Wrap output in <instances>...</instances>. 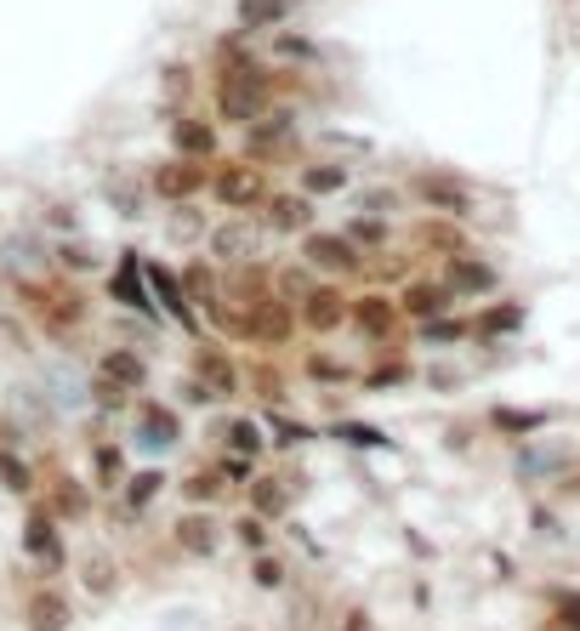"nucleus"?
Segmentation results:
<instances>
[{
    "label": "nucleus",
    "instance_id": "nucleus-17",
    "mask_svg": "<svg viewBox=\"0 0 580 631\" xmlns=\"http://www.w3.org/2000/svg\"><path fill=\"white\" fill-rule=\"evenodd\" d=\"M450 297H456L450 284H439V279H416V284L404 290V302H399V308H404L410 319H421V324H427V319L450 313Z\"/></svg>",
    "mask_w": 580,
    "mask_h": 631
},
{
    "label": "nucleus",
    "instance_id": "nucleus-13",
    "mask_svg": "<svg viewBox=\"0 0 580 631\" xmlns=\"http://www.w3.org/2000/svg\"><path fill=\"white\" fill-rule=\"evenodd\" d=\"M302 324H308V330H319V335L342 330V324H348V302L336 297L330 284H313L308 297H302Z\"/></svg>",
    "mask_w": 580,
    "mask_h": 631
},
{
    "label": "nucleus",
    "instance_id": "nucleus-36",
    "mask_svg": "<svg viewBox=\"0 0 580 631\" xmlns=\"http://www.w3.org/2000/svg\"><path fill=\"white\" fill-rule=\"evenodd\" d=\"M177 399H188V404H211L217 393H211L206 381H182V387H177Z\"/></svg>",
    "mask_w": 580,
    "mask_h": 631
},
{
    "label": "nucleus",
    "instance_id": "nucleus-7",
    "mask_svg": "<svg viewBox=\"0 0 580 631\" xmlns=\"http://www.w3.org/2000/svg\"><path fill=\"white\" fill-rule=\"evenodd\" d=\"M131 444L142 455H171L182 444V415L160 399H137V421H131Z\"/></svg>",
    "mask_w": 580,
    "mask_h": 631
},
{
    "label": "nucleus",
    "instance_id": "nucleus-11",
    "mask_svg": "<svg viewBox=\"0 0 580 631\" xmlns=\"http://www.w3.org/2000/svg\"><path fill=\"white\" fill-rule=\"evenodd\" d=\"M228 483L217 478V467L211 461H200V467H193V472H182L177 478V501L182 507H206V512H217V507H228Z\"/></svg>",
    "mask_w": 580,
    "mask_h": 631
},
{
    "label": "nucleus",
    "instance_id": "nucleus-1",
    "mask_svg": "<svg viewBox=\"0 0 580 631\" xmlns=\"http://www.w3.org/2000/svg\"><path fill=\"white\" fill-rule=\"evenodd\" d=\"M18 552H23V563H29L34 580H63V574L74 569L69 529H63L52 512H46L40 501H29L23 518H18Z\"/></svg>",
    "mask_w": 580,
    "mask_h": 631
},
{
    "label": "nucleus",
    "instance_id": "nucleus-14",
    "mask_svg": "<svg viewBox=\"0 0 580 631\" xmlns=\"http://www.w3.org/2000/svg\"><path fill=\"white\" fill-rule=\"evenodd\" d=\"M97 375L126 387V393H142V387H149V364H142L131 348H109L103 359H97Z\"/></svg>",
    "mask_w": 580,
    "mask_h": 631
},
{
    "label": "nucleus",
    "instance_id": "nucleus-26",
    "mask_svg": "<svg viewBox=\"0 0 580 631\" xmlns=\"http://www.w3.org/2000/svg\"><path fill=\"white\" fill-rule=\"evenodd\" d=\"M257 421H262V432H268V439H273L279 450H297V444L319 439V427H302L297 415H273V410H268V415H257Z\"/></svg>",
    "mask_w": 580,
    "mask_h": 631
},
{
    "label": "nucleus",
    "instance_id": "nucleus-19",
    "mask_svg": "<svg viewBox=\"0 0 580 631\" xmlns=\"http://www.w3.org/2000/svg\"><path fill=\"white\" fill-rule=\"evenodd\" d=\"M450 290H461V297H490V290L501 284L496 279V268L490 262H472V257H456L450 262V279H444Z\"/></svg>",
    "mask_w": 580,
    "mask_h": 631
},
{
    "label": "nucleus",
    "instance_id": "nucleus-18",
    "mask_svg": "<svg viewBox=\"0 0 580 631\" xmlns=\"http://www.w3.org/2000/svg\"><path fill=\"white\" fill-rule=\"evenodd\" d=\"M228 541L246 552V558H257V552H273L279 541H273V523H262L257 512H233L228 518Z\"/></svg>",
    "mask_w": 580,
    "mask_h": 631
},
{
    "label": "nucleus",
    "instance_id": "nucleus-29",
    "mask_svg": "<svg viewBox=\"0 0 580 631\" xmlns=\"http://www.w3.org/2000/svg\"><path fill=\"white\" fill-rule=\"evenodd\" d=\"M359 381H364V393H387V387H404V381H410V364H404V359H381V364H370Z\"/></svg>",
    "mask_w": 580,
    "mask_h": 631
},
{
    "label": "nucleus",
    "instance_id": "nucleus-6",
    "mask_svg": "<svg viewBox=\"0 0 580 631\" xmlns=\"http://www.w3.org/2000/svg\"><path fill=\"white\" fill-rule=\"evenodd\" d=\"M74 587H80V598H91L97 609L114 603V598L126 592V563H120V552H109V547L80 552V558H74Z\"/></svg>",
    "mask_w": 580,
    "mask_h": 631
},
{
    "label": "nucleus",
    "instance_id": "nucleus-35",
    "mask_svg": "<svg viewBox=\"0 0 580 631\" xmlns=\"http://www.w3.org/2000/svg\"><path fill=\"white\" fill-rule=\"evenodd\" d=\"M342 631H376V614H370L364 603H348V609H342Z\"/></svg>",
    "mask_w": 580,
    "mask_h": 631
},
{
    "label": "nucleus",
    "instance_id": "nucleus-38",
    "mask_svg": "<svg viewBox=\"0 0 580 631\" xmlns=\"http://www.w3.org/2000/svg\"><path fill=\"white\" fill-rule=\"evenodd\" d=\"M432 387H461V370H450V364H439V370H432Z\"/></svg>",
    "mask_w": 580,
    "mask_h": 631
},
{
    "label": "nucleus",
    "instance_id": "nucleus-30",
    "mask_svg": "<svg viewBox=\"0 0 580 631\" xmlns=\"http://www.w3.org/2000/svg\"><path fill=\"white\" fill-rule=\"evenodd\" d=\"M518 324H523V308H512V302H507V308H490V313H483L472 330H478V335H512Z\"/></svg>",
    "mask_w": 580,
    "mask_h": 631
},
{
    "label": "nucleus",
    "instance_id": "nucleus-9",
    "mask_svg": "<svg viewBox=\"0 0 580 631\" xmlns=\"http://www.w3.org/2000/svg\"><path fill=\"white\" fill-rule=\"evenodd\" d=\"M211 432H217V450H228V455H251V461L268 455V432L257 415H217Z\"/></svg>",
    "mask_w": 580,
    "mask_h": 631
},
{
    "label": "nucleus",
    "instance_id": "nucleus-3",
    "mask_svg": "<svg viewBox=\"0 0 580 631\" xmlns=\"http://www.w3.org/2000/svg\"><path fill=\"white\" fill-rule=\"evenodd\" d=\"M171 552L177 558H188V563H217L222 558V547H228V523L217 518V512H206V507H182L177 518H171Z\"/></svg>",
    "mask_w": 580,
    "mask_h": 631
},
{
    "label": "nucleus",
    "instance_id": "nucleus-4",
    "mask_svg": "<svg viewBox=\"0 0 580 631\" xmlns=\"http://www.w3.org/2000/svg\"><path fill=\"white\" fill-rule=\"evenodd\" d=\"M308 495V478L302 472H290V467H262L251 478V490H246V512H257L262 523H290V512H297V501Z\"/></svg>",
    "mask_w": 580,
    "mask_h": 631
},
{
    "label": "nucleus",
    "instance_id": "nucleus-15",
    "mask_svg": "<svg viewBox=\"0 0 580 631\" xmlns=\"http://www.w3.org/2000/svg\"><path fill=\"white\" fill-rule=\"evenodd\" d=\"M308 262L324 273H359V246L353 239H336V233H319V239H308Z\"/></svg>",
    "mask_w": 580,
    "mask_h": 631
},
{
    "label": "nucleus",
    "instance_id": "nucleus-31",
    "mask_svg": "<svg viewBox=\"0 0 580 631\" xmlns=\"http://www.w3.org/2000/svg\"><path fill=\"white\" fill-rule=\"evenodd\" d=\"M308 375H313V381H324V387H336V381H359V370H353V364L330 359V353H313V359H308Z\"/></svg>",
    "mask_w": 580,
    "mask_h": 631
},
{
    "label": "nucleus",
    "instance_id": "nucleus-28",
    "mask_svg": "<svg viewBox=\"0 0 580 631\" xmlns=\"http://www.w3.org/2000/svg\"><path fill=\"white\" fill-rule=\"evenodd\" d=\"M330 439H342V444H353V450H393V439H387L381 427H364V421H336Z\"/></svg>",
    "mask_w": 580,
    "mask_h": 631
},
{
    "label": "nucleus",
    "instance_id": "nucleus-16",
    "mask_svg": "<svg viewBox=\"0 0 580 631\" xmlns=\"http://www.w3.org/2000/svg\"><path fill=\"white\" fill-rule=\"evenodd\" d=\"M246 563H251V587H257L262 598H284V592H290V558H284V547L257 552V558H246Z\"/></svg>",
    "mask_w": 580,
    "mask_h": 631
},
{
    "label": "nucleus",
    "instance_id": "nucleus-25",
    "mask_svg": "<svg viewBox=\"0 0 580 631\" xmlns=\"http://www.w3.org/2000/svg\"><path fill=\"white\" fill-rule=\"evenodd\" d=\"M211 467H217V478L228 483L233 495H246V490H251V478L262 472V461H251V455H228V450H217Z\"/></svg>",
    "mask_w": 580,
    "mask_h": 631
},
{
    "label": "nucleus",
    "instance_id": "nucleus-12",
    "mask_svg": "<svg viewBox=\"0 0 580 631\" xmlns=\"http://www.w3.org/2000/svg\"><path fill=\"white\" fill-rule=\"evenodd\" d=\"M0 495L12 501H40V467L23 455V450H0Z\"/></svg>",
    "mask_w": 580,
    "mask_h": 631
},
{
    "label": "nucleus",
    "instance_id": "nucleus-22",
    "mask_svg": "<svg viewBox=\"0 0 580 631\" xmlns=\"http://www.w3.org/2000/svg\"><path fill=\"white\" fill-rule=\"evenodd\" d=\"M547 631H580V587H547Z\"/></svg>",
    "mask_w": 580,
    "mask_h": 631
},
{
    "label": "nucleus",
    "instance_id": "nucleus-10",
    "mask_svg": "<svg viewBox=\"0 0 580 631\" xmlns=\"http://www.w3.org/2000/svg\"><path fill=\"white\" fill-rule=\"evenodd\" d=\"M91 450V490L97 495H120V483H126V472H131V450L120 444V439H97V444H86Z\"/></svg>",
    "mask_w": 580,
    "mask_h": 631
},
{
    "label": "nucleus",
    "instance_id": "nucleus-21",
    "mask_svg": "<svg viewBox=\"0 0 580 631\" xmlns=\"http://www.w3.org/2000/svg\"><path fill=\"white\" fill-rule=\"evenodd\" d=\"M109 297H114V302H126V308L154 313V302H149V284H142V268H137V257H126V262H120V273L109 279Z\"/></svg>",
    "mask_w": 580,
    "mask_h": 631
},
{
    "label": "nucleus",
    "instance_id": "nucleus-20",
    "mask_svg": "<svg viewBox=\"0 0 580 631\" xmlns=\"http://www.w3.org/2000/svg\"><path fill=\"white\" fill-rule=\"evenodd\" d=\"M193 375H200L217 399H222V393H239V370H233V359L217 353V348H200V359H193Z\"/></svg>",
    "mask_w": 580,
    "mask_h": 631
},
{
    "label": "nucleus",
    "instance_id": "nucleus-8",
    "mask_svg": "<svg viewBox=\"0 0 580 631\" xmlns=\"http://www.w3.org/2000/svg\"><path fill=\"white\" fill-rule=\"evenodd\" d=\"M166 490H171V472L166 467H131L126 483H120V495H109V501H120V512H131V518H149Z\"/></svg>",
    "mask_w": 580,
    "mask_h": 631
},
{
    "label": "nucleus",
    "instance_id": "nucleus-27",
    "mask_svg": "<svg viewBox=\"0 0 580 631\" xmlns=\"http://www.w3.org/2000/svg\"><path fill=\"white\" fill-rule=\"evenodd\" d=\"M563 461L569 455H558V450H518V478L523 483H552V478H563Z\"/></svg>",
    "mask_w": 580,
    "mask_h": 631
},
{
    "label": "nucleus",
    "instance_id": "nucleus-37",
    "mask_svg": "<svg viewBox=\"0 0 580 631\" xmlns=\"http://www.w3.org/2000/svg\"><path fill=\"white\" fill-rule=\"evenodd\" d=\"M490 569H496V574H501V580H512V574H518V563H512V558H507V552H490Z\"/></svg>",
    "mask_w": 580,
    "mask_h": 631
},
{
    "label": "nucleus",
    "instance_id": "nucleus-24",
    "mask_svg": "<svg viewBox=\"0 0 580 631\" xmlns=\"http://www.w3.org/2000/svg\"><path fill=\"white\" fill-rule=\"evenodd\" d=\"M393 313H399V308H393V302H381V297H364V302L348 308V319L359 324V335H370V342H381V335L393 330Z\"/></svg>",
    "mask_w": 580,
    "mask_h": 631
},
{
    "label": "nucleus",
    "instance_id": "nucleus-32",
    "mask_svg": "<svg viewBox=\"0 0 580 631\" xmlns=\"http://www.w3.org/2000/svg\"><path fill=\"white\" fill-rule=\"evenodd\" d=\"M91 399L103 404V410H126V404H131V393H126V387H114V381H103V375L91 381Z\"/></svg>",
    "mask_w": 580,
    "mask_h": 631
},
{
    "label": "nucleus",
    "instance_id": "nucleus-2",
    "mask_svg": "<svg viewBox=\"0 0 580 631\" xmlns=\"http://www.w3.org/2000/svg\"><path fill=\"white\" fill-rule=\"evenodd\" d=\"M34 467H40V507L52 512L63 529L97 518V490H91V483H80V478H74L69 467H58V461H34Z\"/></svg>",
    "mask_w": 580,
    "mask_h": 631
},
{
    "label": "nucleus",
    "instance_id": "nucleus-33",
    "mask_svg": "<svg viewBox=\"0 0 580 631\" xmlns=\"http://www.w3.org/2000/svg\"><path fill=\"white\" fill-rule=\"evenodd\" d=\"M529 529H536V535H563V523H558V507H529Z\"/></svg>",
    "mask_w": 580,
    "mask_h": 631
},
{
    "label": "nucleus",
    "instance_id": "nucleus-34",
    "mask_svg": "<svg viewBox=\"0 0 580 631\" xmlns=\"http://www.w3.org/2000/svg\"><path fill=\"white\" fill-rule=\"evenodd\" d=\"M284 535H290V547H302V552H308V563H324V541H313V535H308L302 523H290Z\"/></svg>",
    "mask_w": 580,
    "mask_h": 631
},
{
    "label": "nucleus",
    "instance_id": "nucleus-23",
    "mask_svg": "<svg viewBox=\"0 0 580 631\" xmlns=\"http://www.w3.org/2000/svg\"><path fill=\"white\" fill-rule=\"evenodd\" d=\"M552 415L547 410H512V404H496L490 410V427L501 432V439H529V432H541Z\"/></svg>",
    "mask_w": 580,
    "mask_h": 631
},
{
    "label": "nucleus",
    "instance_id": "nucleus-5",
    "mask_svg": "<svg viewBox=\"0 0 580 631\" xmlns=\"http://www.w3.org/2000/svg\"><path fill=\"white\" fill-rule=\"evenodd\" d=\"M18 609H23V631H74V620H80L74 592L58 587V580H34Z\"/></svg>",
    "mask_w": 580,
    "mask_h": 631
}]
</instances>
